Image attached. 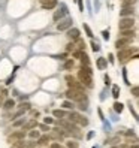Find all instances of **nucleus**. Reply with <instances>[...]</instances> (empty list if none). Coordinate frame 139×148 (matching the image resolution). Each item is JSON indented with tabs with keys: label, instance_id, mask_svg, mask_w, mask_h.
Returning <instances> with one entry per match:
<instances>
[{
	"label": "nucleus",
	"instance_id": "1",
	"mask_svg": "<svg viewBox=\"0 0 139 148\" xmlns=\"http://www.w3.org/2000/svg\"><path fill=\"white\" fill-rule=\"evenodd\" d=\"M117 58L120 60V63H127L130 58H138V48H130V47H127V48H124V49H118V54H117Z\"/></svg>",
	"mask_w": 139,
	"mask_h": 148
},
{
	"label": "nucleus",
	"instance_id": "2",
	"mask_svg": "<svg viewBox=\"0 0 139 148\" xmlns=\"http://www.w3.org/2000/svg\"><path fill=\"white\" fill-rule=\"evenodd\" d=\"M64 96H66L67 100H72V102H81V100H84L87 97L84 91L75 90V88H67V91L64 93Z\"/></svg>",
	"mask_w": 139,
	"mask_h": 148
},
{
	"label": "nucleus",
	"instance_id": "3",
	"mask_svg": "<svg viewBox=\"0 0 139 148\" xmlns=\"http://www.w3.org/2000/svg\"><path fill=\"white\" fill-rule=\"evenodd\" d=\"M78 79H79V82L85 87V88H93V87H94V84H93V75L84 72L82 69L78 71Z\"/></svg>",
	"mask_w": 139,
	"mask_h": 148
},
{
	"label": "nucleus",
	"instance_id": "4",
	"mask_svg": "<svg viewBox=\"0 0 139 148\" xmlns=\"http://www.w3.org/2000/svg\"><path fill=\"white\" fill-rule=\"evenodd\" d=\"M48 136H49V139H54L57 142H64V136H67V133H66V130L55 127V129H49Z\"/></svg>",
	"mask_w": 139,
	"mask_h": 148
},
{
	"label": "nucleus",
	"instance_id": "5",
	"mask_svg": "<svg viewBox=\"0 0 139 148\" xmlns=\"http://www.w3.org/2000/svg\"><path fill=\"white\" fill-rule=\"evenodd\" d=\"M64 79H66V84H67L69 88H75V90H79V91H84V93H85V87H84L79 81H76V79H75V76H72V75H66V76H64Z\"/></svg>",
	"mask_w": 139,
	"mask_h": 148
},
{
	"label": "nucleus",
	"instance_id": "6",
	"mask_svg": "<svg viewBox=\"0 0 139 148\" xmlns=\"http://www.w3.org/2000/svg\"><path fill=\"white\" fill-rule=\"evenodd\" d=\"M133 27H135L133 16H123V18H120V23H118L120 30H127V29H133Z\"/></svg>",
	"mask_w": 139,
	"mask_h": 148
},
{
	"label": "nucleus",
	"instance_id": "7",
	"mask_svg": "<svg viewBox=\"0 0 139 148\" xmlns=\"http://www.w3.org/2000/svg\"><path fill=\"white\" fill-rule=\"evenodd\" d=\"M72 24H73V20H72V16H64V18H62L58 23H57V30L58 32H66L67 29H71L72 27Z\"/></svg>",
	"mask_w": 139,
	"mask_h": 148
},
{
	"label": "nucleus",
	"instance_id": "8",
	"mask_svg": "<svg viewBox=\"0 0 139 148\" xmlns=\"http://www.w3.org/2000/svg\"><path fill=\"white\" fill-rule=\"evenodd\" d=\"M67 6L64 5V3H62V5H60V8H58V9L54 12V15H53V20L55 21V23H58L60 20H62V18H64V16L67 15Z\"/></svg>",
	"mask_w": 139,
	"mask_h": 148
},
{
	"label": "nucleus",
	"instance_id": "9",
	"mask_svg": "<svg viewBox=\"0 0 139 148\" xmlns=\"http://www.w3.org/2000/svg\"><path fill=\"white\" fill-rule=\"evenodd\" d=\"M25 136H27V132L25 130H15V132H12L9 136H8V142H14V141H21V139H24Z\"/></svg>",
	"mask_w": 139,
	"mask_h": 148
},
{
	"label": "nucleus",
	"instance_id": "10",
	"mask_svg": "<svg viewBox=\"0 0 139 148\" xmlns=\"http://www.w3.org/2000/svg\"><path fill=\"white\" fill-rule=\"evenodd\" d=\"M66 36H67V39L71 42H75L76 39L81 38V32H79V29H76V27H71V29L66 30Z\"/></svg>",
	"mask_w": 139,
	"mask_h": 148
},
{
	"label": "nucleus",
	"instance_id": "11",
	"mask_svg": "<svg viewBox=\"0 0 139 148\" xmlns=\"http://www.w3.org/2000/svg\"><path fill=\"white\" fill-rule=\"evenodd\" d=\"M132 40L133 39H129V38H118L117 42H115V48L117 49H124V48L132 45Z\"/></svg>",
	"mask_w": 139,
	"mask_h": 148
},
{
	"label": "nucleus",
	"instance_id": "12",
	"mask_svg": "<svg viewBox=\"0 0 139 148\" xmlns=\"http://www.w3.org/2000/svg\"><path fill=\"white\" fill-rule=\"evenodd\" d=\"M40 2V6L42 9H47V11H51L58 5V0H39Z\"/></svg>",
	"mask_w": 139,
	"mask_h": 148
},
{
	"label": "nucleus",
	"instance_id": "13",
	"mask_svg": "<svg viewBox=\"0 0 139 148\" xmlns=\"http://www.w3.org/2000/svg\"><path fill=\"white\" fill-rule=\"evenodd\" d=\"M118 38H129V39H135L136 38V32L133 29H127V30H120Z\"/></svg>",
	"mask_w": 139,
	"mask_h": 148
},
{
	"label": "nucleus",
	"instance_id": "14",
	"mask_svg": "<svg viewBox=\"0 0 139 148\" xmlns=\"http://www.w3.org/2000/svg\"><path fill=\"white\" fill-rule=\"evenodd\" d=\"M133 14H135L133 6H124V8H121V11H120L121 18H123V16H133Z\"/></svg>",
	"mask_w": 139,
	"mask_h": 148
},
{
	"label": "nucleus",
	"instance_id": "15",
	"mask_svg": "<svg viewBox=\"0 0 139 148\" xmlns=\"http://www.w3.org/2000/svg\"><path fill=\"white\" fill-rule=\"evenodd\" d=\"M79 112H76V111H73L72 109V112H69V114L66 115V118H67V121H71V123H73V124H78V120H79Z\"/></svg>",
	"mask_w": 139,
	"mask_h": 148
},
{
	"label": "nucleus",
	"instance_id": "16",
	"mask_svg": "<svg viewBox=\"0 0 139 148\" xmlns=\"http://www.w3.org/2000/svg\"><path fill=\"white\" fill-rule=\"evenodd\" d=\"M38 121L36 120H29V121H25L24 123V126H23V130H25V132H27V130H31V129H36L38 127Z\"/></svg>",
	"mask_w": 139,
	"mask_h": 148
},
{
	"label": "nucleus",
	"instance_id": "17",
	"mask_svg": "<svg viewBox=\"0 0 139 148\" xmlns=\"http://www.w3.org/2000/svg\"><path fill=\"white\" fill-rule=\"evenodd\" d=\"M2 108H3L5 111H12V109L15 108V100H14V99H6V100L3 102Z\"/></svg>",
	"mask_w": 139,
	"mask_h": 148
},
{
	"label": "nucleus",
	"instance_id": "18",
	"mask_svg": "<svg viewBox=\"0 0 139 148\" xmlns=\"http://www.w3.org/2000/svg\"><path fill=\"white\" fill-rule=\"evenodd\" d=\"M36 141H38V144H39V145H42V147H47V145L49 144L51 139H49V136H48V133H47V135H40V136L36 139Z\"/></svg>",
	"mask_w": 139,
	"mask_h": 148
},
{
	"label": "nucleus",
	"instance_id": "19",
	"mask_svg": "<svg viewBox=\"0 0 139 148\" xmlns=\"http://www.w3.org/2000/svg\"><path fill=\"white\" fill-rule=\"evenodd\" d=\"M120 142H121V139H120L118 135H115V136H109V138H106V141H105L106 145H117V144H120Z\"/></svg>",
	"mask_w": 139,
	"mask_h": 148
},
{
	"label": "nucleus",
	"instance_id": "20",
	"mask_svg": "<svg viewBox=\"0 0 139 148\" xmlns=\"http://www.w3.org/2000/svg\"><path fill=\"white\" fill-rule=\"evenodd\" d=\"M96 64H97V67H99V71H105L106 66H108V62H106L105 57H99L97 62H96Z\"/></svg>",
	"mask_w": 139,
	"mask_h": 148
},
{
	"label": "nucleus",
	"instance_id": "21",
	"mask_svg": "<svg viewBox=\"0 0 139 148\" xmlns=\"http://www.w3.org/2000/svg\"><path fill=\"white\" fill-rule=\"evenodd\" d=\"M64 71H71V69L75 67V60L73 58H66V62H64Z\"/></svg>",
	"mask_w": 139,
	"mask_h": 148
},
{
	"label": "nucleus",
	"instance_id": "22",
	"mask_svg": "<svg viewBox=\"0 0 139 148\" xmlns=\"http://www.w3.org/2000/svg\"><path fill=\"white\" fill-rule=\"evenodd\" d=\"M53 115L55 117V118H66V111L64 109H54L53 111Z\"/></svg>",
	"mask_w": 139,
	"mask_h": 148
},
{
	"label": "nucleus",
	"instance_id": "23",
	"mask_svg": "<svg viewBox=\"0 0 139 148\" xmlns=\"http://www.w3.org/2000/svg\"><path fill=\"white\" fill-rule=\"evenodd\" d=\"M27 147V144L24 142V139H21V141H14L11 142V148H25Z\"/></svg>",
	"mask_w": 139,
	"mask_h": 148
},
{
	"label": "nucleus",
	"instance_id": "24",
	"mask_svg": "<svg viewBox=\"0 0 139 148\" xmlns=\"http://www.w3.org/2000/svg\"><path fill=\"white\" fill-rule=\"evenodd\" d=\"M15 108H16V109H23L24 112H27V111L31 109V105H30L29 102H21L20 105H18V106H15Z\"/></svg>",
	"mask_w": 139,
	"mask_h": 148
},
{
	"label": "nucleus",
	"instance_id": "25",
	"mask_svg": "<svg viewBox=\"0 0 139 148\" xmlns=\"http://www.w3.org/2000/svg\"><path fill=\"white\" fill-rule=\"evenodd\" d=\"M79 60H81V64H82V66H90V57L87 56L84 51H82V54H81Z\"/></svg>",
	"mask_w": 139,
	"mask_h": 148
},
{
	"label": "nucleus",
	"instance_id": "26",
	"mask_svg": "<svg viewBox=\"0 0 139 148\" xmlns=\"http://www.w3.org/2000/svg\"><path fill=\"white\" fill-rule=\"evenodd\" d=\"M73 43H75V48H76V49H81V51L85 49V42H84L81 38H79V39H76Z\"/></svg>",
	"mask_w": 139,
	"mask_h": 148
},
{
	"label": "nucleus",
	"instance_id": "27",
	"mask_svg": "<svg viewBox=\"0 0 139 148\" xmlns=\"http://www.w3.org/2000/svg\"><path fill=\"white\" fill-rule=\"evenodd\" d=\"M78 126L87 127V126H88V118H87L85 115H79V120H78Z\"/></svg>",
	"mask_w": 139,
	"mask_h": 148
},
{
	"label": "nucleus",
	"instance_id": "28",
	"mask_svg": "<svg viewBox=\"0 0 139 148\" xmlns=\"http://www.w3.org/2000/svg\"><path fill=\"white\" fill-rule=\"evenodd\" d=\"M78 108H79L81 111H87V108H88V99H84L81 102H78Z\"/></svg>",
	"mask_w": 139,
	"mask_h": 148
},
{
	"label": "nucleus",
	"instance_id": "29",
	"mask_svg": "<svg viewBox=\"0 0 139 148\" xmlns=\"http://www.w3.org/2000/svg\"><path fill=\"white\" fill-rule=\"evenodd\" d=\"M66 148H79V144L75 139H69V141H66Z\"/></svg>",
	"mask_w": 139,
	"mask_h": 148
},
{
	"label": "nucleus",
	"instance_id": "30",
	"mask_svg": "<svg viewBox=\"0 0 139 148\" xmlns=\"http://www.w3.org/2000/svg\"><path fill=\"white\" fill-rule=\"evenodd\" d=\"M62 106H63V109H73L75 108V103L72 100H64L62 103Z\"/></svg>",
	"mask_w": 139,
	"mask_h": 148
},
{
	"label": "nucleus",
	"instance_id": "31",
	"mask_svg": "<svg viewBox=\"0 0 139 148\" xmlns=\"http://www.w3.org/2000/svg\"><path fill=\"white\" fill-rule=\"evenodd\" d=\"M123 109H124V105H123L121 102H115V103H114V111H115V112L121 114V112H123Z\"/></svg>",
	"mask_w": 139,
	"mask_h": 148
},
{
	"label": "nucleus",
	"instance_id": "32",
	"mask_svg": "<svg viewBox=\"0 0 139 148\" xmlns=\"http://www.w3.org/2000/svg\"><path fill=\"white\" fill-rule=\"evenodd\" d=\"M25 121H27V120H25L24 117H23V118L20 117V120H15V121H14V123H12V126H14V127H23Z\"/></svg>",
	"mask_w": 139,
	"mask_h": 148
},
{
	"label": "nucleus",
	"instance_id": "33",
	"mask_svg": "<svg viewBox=\"0 0 139 148\" xmlns=\"http://www.w3.org/2000/svg\"><path fill=\"white\" fill-rule=\"evenodd\" d=\"M135 3H136V0H120L121 8H124V6H133Z\"/></svg>",
	"mask_w": 139,
	"mask_h": 148
},
{
	"label": "nucleus",
	"instance_id": "34",
	"mask_svg": "<svg viewBox=\"0 0 139 148\" xmlns=\"http://www.w3.org/2000/svg\"><path fill=\"white\" fill-rule=\"evenodd\" d=\"M29 136H30L31 139H38V138L40 136V133H39V130L31 129V130H29Z\"/></svg>",
	"mask_w": 139,
	"mask_h": 148
},
{
	"label": "nucleus",
	"instance_id": "35",
	"mask_svg": "<svg viewBox=\"0 0 139 148\" xmlns=\"http://www.w3.org/2000/svg\"><path fill=\"white\" fill-rule=\"evenodd\" d=\"M112 97H114V99H118L120 97V87L118 85L112 87Z\"/></svg>",
	"mask_w": 139,
	"mask_h": 148
},
{
	"label": "nucleus",
	"instance_id": "36",
	"mask_svg": "<svg viewBox=\"0 0 139 148\" xmlns=\"http://www.w3.org/2000/svg\"><path fill=\"white\" fill-rule=\"evenodd\" d=\"M84 30H85V34H87V36L93 39L94 34H93V32H91V29H90V25H88V24H85V23H84Z\"/></svg>",
	"mask_w": 139,
	"mask_h": 148
},
{
	"label": "nucleus",
	"instance_id": "37",
	"mask_svg": "<svg viewBox=\"0 0 139 148\" xmlns=\"http://www.w3.org/2000/svg\"><path fill=\"white\" fill-rule=\"evenodd\" d=\"M91 49L94 51V53H99V51H100V45L96 40H91Z\"/></svg>",
	"mask_w": 139,
	"mask_h": 148
},
{
	"label": "nucleus",
	"instance_id": "38",
	"mask_svg": "<svg viewBox=\"0 0 139 148\" xmlns=\"http://www.w3.org/2000/svg\"><path fill=\"white\" fill-rule=\"evenodd\" d=\"M24 114H25V112H24L23 109H16V112H15V114L12 115V118L15 120V118H20V117H24Z\"/></svg>",
	"mask_w": 139,
	"mask_h": 148
},
{
	"label": "nucleus",
	"instance_id": "39",
	"mask_svg": "<svg viewBox=\"0 0 139 148\" xmlns=\"http://www.w3.org/2000/svg\"><path fill=\"white\" fill-rule=\"evenodd\" d=\"M76 48H75V43L73 42H71V43H67L66 45V53H72V51H75Z\"/></svg>",
	"mask_w": 139,
	"mask_h": 148
},
{
	"label": "nucleus",
	"instance_id": "40",
	"mask_svg": "<svg viewBox=\"0 0 139 148\" xmlns=\"http://www.w3.org/2000/svg\"><path fill=\"white\" fill-rule=\"evenodd\" d=\"M130 91H132V94L135 96V97H139V87L138 85H133L132 88H130Z\"/></svg>",
	"mask_w": 139,
	"mask_h": 148
},
{
	"label": "nucleus",
	"instance_id": "41",
	"mask_svg": "<svg viewBox=\"0 0 139 148\" xmlns=\"http://www.w3.org/2000/svg\"><path fill=\"white\" fill-rule=\"evenodd\" d=\"M38 127L42 130V132H49V126L45 124V123H42V124H38Z\"/></svg>",
	"mask_w": 139,
	"mask_h": 148
},
{
	"label": "nucleus",
	"instance_id": "42",
	"mask_svg": "<svg viewBox=\"0 0 139 148\" xmlns=\"http://www.w3.org/2000/svg\"><path fill=\"white\" fill-rule=\"evenodd\" d=\"M81 69H82L84 72H87V73H90V75H93V69H91L90 66H82V64H81Z\"/></svg>",
	"mask_w": 139,
	"mask_h": 148
},
{
	"label": "nucleus",
	"instance_id": "43",
	"mask_svg": "<svg viewBox=\"0 0 139 148\" xmlns=\"http://www.w3.org/2000/svg\"><path fill=\"white\" fill-rule=\"evenodd\" d=\"M54 58H57V60H66V58H67V53L57 54V56H54Z\"/></svg>",
	"mask_w": 139,
	"mask_h": 148
},
{
	"label": "nucleus",
	"instance_id": "44",
	"mask_svg": "<svg viewBox=\"0 0 139 148\" xmlns=\"http://www.w3.org/2000/svg\"><path fill=\"white\" fill-rule=\"evenodd\" d=\"M43 123H45V124H53L54 123V118H51V117H47V118H43Z\"/></svg>",
	"mask_w": 139,
	"mask_h": 148
},
{
	"label": "nucleus",
	"instance_id": "45",
	"mask_svg": "<svg viewBox=\"0 0 139 148\" xmlns=\"http://www.w3.org/2000/svg\"><path fill=\"white\" fill-rule=\"evenodd\" d=\"M102 38L105 39V40H108L109 39V30H103L102 32Z\"/></svg>",
	"mask_w": 139,
	"mask_h": 148
},
{
	"label": "nucleus",
	"instance_id": "46",
	"mask_svg": "<svg viewBox=\"0 0 139 148\" xmlns=\"http://www.w3.org/2000/svg\"><path fill=\"white\" fill-rule=\"evenodd\" d=\"M78 2V6H79V11L84 12V0H76Z\"/></svg>",
	"mask_w": 139,
	"mask_h": 148
},
{
	"label": "nucleus",
	"instance_id": "47",
	"mask_svg": "<svg viewBox=\"0 0 139 148\" xmlns=\"http://www.w3.org/2000/svg\"><path fill=\"white\" fill-rule=\"evenodd\" d=\"M60 147H62V145H60V142H53V144H49V148H60Z\"/></svg>",
	"mask_w": 139,
	"mask_h": 148
},
{
	"label": "nucleus",
	"instance_id": "48",
	"mask_svg": "<svg viewBox=\"0 0 139 148\" xmlns=\"http://www.w3.org/2000/svg\"><path fill=\"white\" fill-rule=\"evenodd\" d=\"M124 135H126V136H133V138L136 136V135H135V132H133V130H127V132H124Z\"/></svg>",
	"mask_w": 139,
	"mask_h": 148
},
{
	"label": "nucleus",
	"instance_id": "49",
	"mask_svg": "<svg viewBox=\"0 0 139 148\" xmlns=\"http://www.w3.org/2000/svg\"><path fill=\"white\" fill-rule=\"evenodd\" d=\"M129 108H130V112L133 114V117H135V118H138V114H136V111L133 109V106H132V105H129Z\"/></svg>",
	"mask_w": 139,
	"mask_h": 148
},
{
	"label": "nucleus",
	"instance_id": "50",
	"mask_svg": "<svg viewBox=\"0 0 139 148\" xmlns=\"http://www.w3.org/2000/svg\"><path fill=\"white\" fill-rule=\"evenodd\" d=\"M108 57H109V63H115V56L114 54H109Z\"/></svg>",
	"mask_w": 139,
	"mask_h": 148
},
{
	"label": "nucleus",
	"instance_id": "51",
	"mask_svg": "<svg viewBox=\"0 0 139 148\" xmlns=\"http://www.w3.org/2000/svg\"><path fill=\"white\" fill-rule=\"evenodd\" d=\"M105 84H106V85H111V78H109V75H105Z\"/></svg>",
	"mask_w": 139,
	"mask_h": 148
},
{
	"label": "nucleus",
	"instance_id": "52",
	"mask_svg": "<svg viewBox=\"0 0 139 148\" xmlns=\"http://www.w3.org/2000/svg\"><path fill=\"white\" fill-rule=\"evenodd\" d=\"M3 102H5V96H3V94H0V108H2Z\"/></svg>",
	"mask_w": 139,
	"mask_h": 148
},
{
	"label": "nucleus",
	"instance_id": "53",
	"mask_svg": "<svg viewBox=\"0 0 139 148\" xmlns=\"http://www.w3.org/2000/svg\"><path fill=\"white\" fill-rule=\"evenodd\" d=\"M2 94H3V96H5V97H6V96H8V94H9V91H8L6 88H3V90H2Z\"/></svg>",
	"mask_w": 139,
	"mask_h": 148
},
{
	"label": "nucleus",
	"instance_id": "54",
	"mask_svg": "<svg viewBox=\"0 0 139 148\" xmlns=\"http://www.w3.org/2000/svg\"><path fill=\"white\" fill-rule=\"evenodd\" d=\"M129 148H138V144H136V142H135V144H133V145H130V147H129Z\"/></svg>",
	"mask_w": 139,
	"mask_h": 148
},
{
	"label": "nucleus",
	"instance_id": "55",
	"mask_svg": "<svg viewBox=\"0 0 139 148\" xmlns=\"http://www.w3.org/2000/svg\"><path fill=\"white\" fill-rule=\"evenodd\" d=\"M60 148H66V147H60Z\"/></svg>",
	"mask_w": 139,
	"mask_h": 148
}]
</instances>
